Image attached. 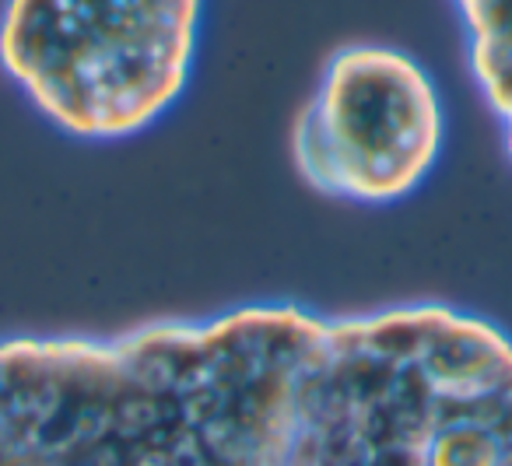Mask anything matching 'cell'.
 I'll list each match as a JSON object with an SVG mask.
<instances>
[{"instance_id":"1","label":"cell","mask_w":512,"mask_h":466,"mask_svg":"<svg viewBox=\"0 0 512 466\" xmlns=\"http://www.w3.org/2000/svg\"><path fill=\"white\" fill-rule=\"evenodd\" d=\"M0 466H512V337L446 302L0 337Z\"/></svg>"},{"instance_id":"3","label":"cell","mask_w":512,"mask_h":466,"mask_svg":"<svg viewBox=\"0 0 512 466\" xmlns=\"http://www.w3.org/2000/svg\"><path fill=\"white\" fill-rule=\"evenodd\" d=\"M446 148V106L418 57L390 43L341 46L292 127V158L316 193L358 207L411 197Z\"/></svg>"},{"instance_id":"4","label":"cell","mask_w":512,"mask_h":466,"mask_svg":"<svg viewBox=\"0 0 512 466\" xmlns=\"http://www.w3.org/2000/svg\"><path fill=\"white\" fill-rule=\"evenodd\" d=\"M467 32V60L512 162V0H453Z\"/></svg>"},{"instance_id":"2","label":"cell","mask_w":512,"mask_h":466,"mask_svg":"<svg viewBox=\"0 0 512 466\" xmlns=\"http://www.w3.org/2000/svg\"><path fill=\"white\" fill-rule=\"evenodd\" d=\"M204 0H4L0 67L43 120L123 141L179 102Z\"/></svg>"}]
</instances>
